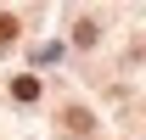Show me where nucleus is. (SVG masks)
<instances>
[{"label": "nucleus", "mask_w": 146, "mask_h": 140, "mask_svg": "<svg viewBox=\"0 0 146 140\" xmlns=\"http://www.w3.org/2000/svg\"><path fill=\"white\" fill-rule=\"evenodd\" d=\"M11 95H17V101H34V95H39V79H28V73L11 79Z\"/></svg>", "instance_id": "f257e3e1"}, {"label": "nucleus", "mask_w": 146, "mask_h": 140, "mask_svg": "<svg viewBox=\"0 0 146 140\" xmlns=\"http://www.w3.org/2000/svg\"><path fill=\"white\" fill-rule=\"evenodd\" d=\"M62 123H68L73 135H84V129H90V112H84V106H73V112H62Z\"/></svg>", "instance_id": "f03ea898"}, {"label": "nucleus", "mask_w": 146, "mask_h": 140, "mask_svg": "<svg viewBox=\"0 0 146 140\" xmlns=\"http://www.w3.org/2000/svg\"><path fill=\"white\" fill-rule=\"evenodd\" d=\"M73 39H79V45H96V39H101V28H96V22H79V28H73Z\"/></svg>", "instance_id": "7ed1b4c3"}, {"label": "nucleus", "mask_w": 146, "mask_h": 140, "mask_svg": "<svg viewBox=\"0 0 146 140\" xmlns=\"http://www.w3.org/2000/svg\"><path fill=\"white\" fill-rule=\"evenodd\" d=\"M17 39V17H0V45H11Z\"/></svg>", "instance_id": "20e7f679"}]
</instances>
